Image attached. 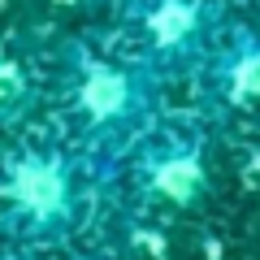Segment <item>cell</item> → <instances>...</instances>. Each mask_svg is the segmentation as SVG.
I'll return each mask as SVG.
<instances>
[{"label": "cell", "mask_w": 260, "mask_h": 260, "mask_svg": "<svg viewBox=\"0 0 260 260\" xmlns=\"http://www.w3.org/2000/svg\"><path fill=\"white\" fill-rule=\"evenodd\" d=\"M5 191H9V200L22 208V213L39 217V221L61 217L65 204H70V182H65L61 160L35 156V152H26V156H18V160L9 165Z\"/></svg>", "instance_id": "obj_1"}, {"label": "cell", "mask_w": 260, "mask_h": 260, "mask_svg": "<svg viewBox=\"0 0 260 260\" xmlns=\"http://www.w3.org/2000/svg\"><path fill=\"white\" fill-rule=\"evenodd\" d=\"M78 104L95 121L121 117L130 109V78L121 70H113V65H87L83 83H78Z\"/></svg>", "instance_id": "obj_2"}, {"label": "cell", "mask_w": 260, "mask_h": 260, "mask_svg": "<svg viewBox=\"0 0 260 260\" xmlns=\"http://www.w3.org/2000/svg\"><path fill=\"white\" fill-rule=\"evenodd\" d=\"M152 35L160 39V44H178V39H186L195 30V5H186V0H165V5H156V13L148 18Z\"/></svg>", "instance_id": "obj_3"}, {"label": "cell", "mask_w": 260, "mask_h": 260, "mask_svg": "<svg viewBox=\"0 0 260 260\" xmlns=\"http://www.w3.org/2000/svg\"><path fill=\"white\" fill-rule=\"evenodd\" d=\"M156 186L165 195H174V200H186V195L200 186V165H195V156H169L165 165H160V174H156Z\"/></svg>", "instance_id": "obj_4"}, {"label": "cell", "mask_w": 260, "mask_h": 260, "mask_svg": "<svg viewBox=\"0 0 260 260\" xmlns=\"http://www.w3.org/2000/svg\"><path fill=\"white\" fill-rule=\"evenodd\" d=\"M18 91H22V74L0 56V100H9V95H18Z\"/></svg>", "instance_id": "obj_5"}]
</instances>
